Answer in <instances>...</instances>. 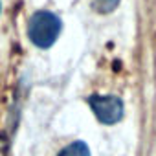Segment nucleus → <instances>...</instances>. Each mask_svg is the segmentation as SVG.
I'll use <instances>...</instances> for the list:
<instances>
[{
  "label": "nucleus",
  "instance_id": "f257e3e1",
  "mask_svg": "<svg viewBox=\"0 0 156 156\" xmlns=\"http://www.w3.org/2000/svg\"><path fill=\"white\" fill-rule=\"evenodd\" d=\"M62 33V19L51 9H37L26 24L28 41L39 50H50Z\"/></svg>",
  "mask_w": 156,
  "mask_h": 156
},
{
  "label": "nucleus",
  "instance_id": "f03ea898",
  "mask_svg": "<svg viewBox=\"0 0 156 156\" xmlns=\"http://www.w3.org/2000/svg\"><path fill=\"white\" fill-rule=\"evenodd\" d=\"M87 105L94 118L105 127L118 125L125 116V103L116 94H90L87 98Z\"/></svg>",
  "mask_w": 156,
  "mask_h": 156
},
{
  "label": "nucleus",
  "instance_id": "7ed1b4c3",
  "mask_svg": "<svg viewBox=\"0 0 156 156\" xmlns=\"http://www.w3.org/2000/svg\"><path fill=\"white\" fill-rule=\"evenodd\" d=\"M55 156H92V151L85 140H73L64 145Z\"/></svg>",
  "mask_w": 156,
  "mask_h": 156
},
{
  "label": "nucleus",
  "instance_id": "20e7f679",
  "mask_svg": "<svg viewBox=\"0 0 156 156\" xmlns=\"http://www.w3.org/2000/svg\"><path fill=\"white\" fill-rule=\"evenodd\" d=\"M121 4V0H92V8L99 15H110L114 13Z\"/></svg>",
  "mask_w": 156,
  "mask_h": 156
},
{
  "label": "nucleus",
  "instance_id": "39448f33",
  "mask_svg": "<svg viewBox=\"0 0 156 156\" xmlns=\"http://www.w3.org/2000/svg\"><path fill=\"white\" fill-rule=\"evenodd\" d=\"M0 15H2V0H0Z\"/></svg>",
  "mask_w": 156,
  "mask_h": 156
}]
</instances>
